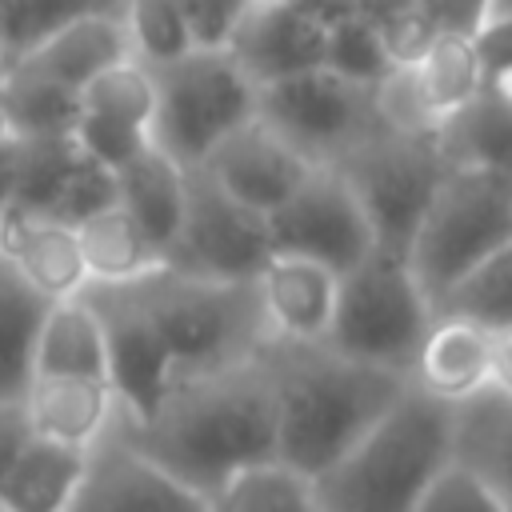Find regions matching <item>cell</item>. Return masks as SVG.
<instances>
[{"label": "cell", "instance_id": "6da1fadb", "mask_svg": "<svg viewBox=\"0 0 512 512\" xmlns=\"http://www.w3.org/2000/svg\"><path fill=\"white\" fill-rule=\"evenodd\" d=\"M124 432L180 476L212 512L220 480L252 460L276 452V392L264 348L196 368H172L148 416H120Z\"/></svg>", "mask_w": 512, "mask_h": 512}, {"label": "cell", "instance_id": "7a4b0ae2", "mask_svg": "<svg viewBox=\"0 0 512 512\" xmlns=\"http://www.w3.org/2000/svg\"><path fill=\"white\" fill-rule=\"evenodd\" d=\"M276 392V452L320 476L408 384L404 372L344 356L328 340L264 344Z\"/></svg>", "mask_w": 512, "mask_h": 512}, {"label": "cell", "instance_id": "3957f363", "mask_svg": "<svg viewBox=\"0 0 512 512\" xmlns=\"http://www.w3.org/2000/svg\"><path fill=\"white\" fill-rule=\"evenodd\" d=\"M452 456V404L412 376L360 440L316 476V512H412Z\"/></svg>", "mask_w": 512, "mask_h": 512}, {"label": "cell", "instance_id": "277c9868", "mask_svg": "<svg viewBox=\"0 0 512 512\" xmlns=\"http://www.w3.org/2000/svg\"><path fill=\"white\" fill-rule=\"evenodd\" d=\"M128 288L156 320L176 368L236 360L272 340L252 280L200 276L164 260Z\"/></svg>", "mask_w": 512, "mask_h": 512}, {"label": "cell", "instance_id": "5b68a950", "mask_svg": "<svg viewBox=\"0 0 512 512\" xmlns=\"http://www.w3.org/2000/svg\"><path fill=\"white\" fill-rule=\"evenodd\" d=\"M508 236H512V176L444 164L412 228L404 260L436 308V300Z\"/></svg>", "mask_w": 512, "mask_h": 512}, {"label": "cell", "instance_id": "8992f818", "mask_svg": "<svg viewBox=\"0 0 512 512\" xmlns=\"http://www.w3.org/2000/svg\"><path fill=\"white\" fill-rule=\"evenodd\" d=\"M148 68L156 80L152 140L184 168H196L216 140L256 116L260 84L228 44H196Z\"/></svg>", "mask_w": 512, "mask_h": 512}, {"label": "cell", "instance_id": "52a82bcc", "mask_svg": "<svg viewBox=\"0 0 512 512\" xmlns=\"http://www.w3.org/2000/svg\"><path fill=\"white\" fill-rule=\"evenodd\" d=\"M428 324L432 300L416 284L408 260L400 252L372 248L364 260L340 272L336 312L324 340L344 356L408 376Z\"/></svg>", "mask_w": 512, "mask_h": 512}, {"label": "cell", "instance_id": "ba28073f", "mask_svg": "<svg viewBox=\"0 0 512 512\" xmlns=\"http://www.w3.org/2000/svg\"><path fill=\"white\" fill-rule=\"evenodd\" d=\"M332 168H340V176L360 196L376 232V248L404 256L412 228L444 172V156L436 140L420 132L388 128L380 120L348 152H340Z\"/></svg>", "mask_w": 512, "mask_h": 512}, {"label": "cell", "instance_id": "9c48e42d", "mask_svg": "<svg viewBox=\"0 0 512 512\" xmlns=\"http://www.w3.org/2000/svg\"><path fill=\"white\" fill-rule=\"evenodd\" d=\"M256 112L316 164H332L380 124L372 84L348 80L324 64L264 80L256 92Z\"/></svg>", "mask_w": 512, "mask_h": 512}, {"label": "cell", "instance_id": "30bf717a", "mask_svg": "<svg viewBox=\"0 0 512 512\" xmlns=\"http://www.w3.org/2000/svg\"><path fill=\"white\" fill-rule=\"evenodd\" d=\"M268 252V216L224 192L204 168H188L184 216L168 244V264L200 276L252 280Z\"/></svg>", "mask_w": 512, "mask_h": 512}, {"label": "cell", "instance_id": "8fae6325", "mask_svg": "<svg viewBox=\"0 0 512 512\" xmlns=\"http://www.w3.org/2000/svg\"><path fill=\"white\" fill-rule=\"evenodd\" d=\"M268 240L280 252H300L344 272L376 248L372 220L352 184L332 164H316L296 192L268 212Z\"/></svg>", "mask_w": 512, "mask_h": 512}, {"label": "cell", "instance_id": "7c38bea8", "mask_svg": "<svg viewBox=\"0 0 512 512\" xmlns=\"http://www.w3.org/2000/svg\"><path fill=\"white\" fill-rule=\"evenodd\" d=\"M128 508H160V512H208L204 500L172 476L152 452H144L120 424L88 444L84 480L72 512H128Z\"/></svg>", "mask_w": 512, "mask_h": 512}, {"label": "cell", "instance_id": "4fadbf2b", "mask_svg": "<svg viewBox=\"0 0 512 512\" xmlns=\"http://www.w3.org/2000/svg\"><path fill=\"white\" fill-rule=\"evenodd\" d=\"M104 320V344H108V380L120 400V416L140 420L160 400L168 376H172V352L148 316V308L136 300L128 284H88L84 288Z\"/></svg>", "mask_w": 512, "mask_h": 512}, {"label": "cell", "instance_id": "5bb4252c", "mask_svg": "<svg viewBox=\"0 0 512 512\" xmlns=\"http://www.w3.org/2000/svg\"><path fill=\"white\" fill-rule=\"evenodd\" d=\"M196 168H204L224 192L268 216L296 192V184L316 168V160H308L284 132H276L256 112L236 124L224 140H216V148Z\"/></svg>", "mask_w": 512, "mask_h": 512}, {"label": "cell", "instance_id": "9a60e30c", "mask_svg": "<svg viewBox=\"0 0 512 512\" xmlns=\"http://www.w3.org/2000/svg\"><path fill=\"white\" fill-rule=\"evenodd\" d=\"M272 340H324L336 312L340 272L324 260L272 248L252 276Z\"/></svg>", "mask_w": 512, "mask_h": 512}, {"label": "cell", "instance_id": "2e32d148", "mask_svg": "<svg viewBox=\"0 0 512 512\" xmlns=\"http://www.w3.org/2000/svg\"><path fill=\"white\" fill-rule=\"evenodd\" d=\"M124 56H132V40H128L124 12L116 4V8H88V12L60 20L40 40H32L24 52H16L8 64L80 92L100 68Z\"/></svg>", "mask_w": 512, "mask_h": 512}, {"label": "cell", "instance_id": "e0dca14e", "mask_svg": "<svg viewBox=\"0 0 512 512\" xmlns=\"http://www.w3.org/2000/svg\"><path fill=\"white\" fill-rule=\"evenodd\" d=\"M0 256L44 296L64 300L88 288V264L76 224L48 212H8L0 228Z\"/></svg>", "mask_w": 512, "mask_h": 512}, {"label": "cell", "instance_id": "ac0fdd59", "mask_svg": "<svg viewBox=\"0 0 512 512\" xmlns=\"http://www.w3.org/2000/svg\"><path fill=\"white\" fill-rule=\"evenodd\" d=\"M24 416L36 436L88 448L96 444L120 416V400L108 380L100 376H60V372H32L20 392Z\"/></svg>", "mask_w": 512, "mask_h": 512}, {"label": "cell", "instance_id": "d6986e66", "mask_svg": "<svg viewBox=\"0 0 512 512\" xmlns=\"http://www.w3.org/2000/svg\"><path fill=\"white\" fill-rule=\"evenodd\" d=\"M488 364H492V332L464 320V316H444L432 312V324L416 348L412 360V380L432 392L436 400L460 404L488 388Z\"/></svg>", "mask_w": 512, "mask_h": 512}, {"label": "cell", "instance_id": "ffe728a7", "mask_svg": "<svg viewBox=\"0 0 512 512\" xmlns=\"http://www.w3.org/2000/svg\"><path fill=\"white\" fill-rule=\"evenodd\" d=\"M432 140L444 164L512 176V88L484 84L468 104L436 124Z\"/></svg>", "mask_w": 512, "mask_h": 512}, {"label": "cell", "instance_id": "44dd1931", "mask_svg": "<svg viewBox=\"0 0 512 512\" xmlns=\"http://www.w3.org/2000/svg\"><path fill=\"white\" fill-rule=\"evenodd\" d=\"M184 192L188 168L168 156L156 140L116 168V204L128 208V216L164 248V256L184 216Z\"/></svg>", "mask_w": 512, "mask_h": 512}, {"label": "cell", "instance_id": "7402d4cb", "mask_svg": "<svg viewBox=\"0 0 512 512\" xmlns=\"http://www.w3.org/2000/svg\"><path fill=\"white\" fill-rule=\"evenodd\" d=\"M32 372H60V376H100L108 380V344H104V320L88 292L48 300L36 348H32ZM112 384V380H108Z\"/></svg>", "mask_w": 512, "mask_h": 512}, {"label": "cell", "instance_id": "603a6c76", "mask_svg": "<svg viewBox=\"0 0 512 512\" xmlns=\"http://www.w3.org/2000/svg\"><path fill=\"white\" fill-rule=\"evenodd\" d=\"M452 456L472 464L488 488L512 512V396L500 388H480L476 396L452 404Z\"/></svg>", "mask_w": 512, "mask_h": 512}, {"label": "cell", "instance_id": "cb8c5ba5", "mask_svg": "<svg viewBox=\"0 0 512 512\" xmlns=\"http://www.w3.org/2000/svg\"><path fill=\"white\" fill-rule=\"evenodd\" d=\"M88 448L60 444L48 436H28L12 472L0 484L4 512H72L80 480H84Z\"/></svg>", "mask_w": 512, "mask_h": 512}, {"label": "cell", "instance_id": "d4e9b609", "mask_svg": "<svg viewBox=\"0 0 512 512\" xmlns=\"http://www.w3.org/2000/svg\"><path fill=\"white\" fill-rule=\"evenodd\" d=\"M84 264H88V284H128L148 272H156L168 256L164 248L128 216V208L108 204L76 224Z\"/></svg>", "mask_w": 512, "mask_h": 512}, {"label": "cell", "instance_id": "484cf974", "mask_svg": "<svg viewBox=\"0 0 512 512\" xmlns=\"http://www.w3.org/2000/svg\"><path fill=\"white\" fill-rule=\"evenodd\" d=\"M256 512V508H292V512H316V476L284 460L280 452L252 456L236 464L220 488L212 492V512Z\"/></svg>", "mask_w": 512, "mask_h": 512}, {"label": "cell", "instance_id": "4316f807", "mask_svg": "<svg viewBox=\"0 0 512 512\" xmlns=\"http://www.w3.org/2000/svg\"><path fill=\"white\" fill-rule=\"evenodd\" d=\"M404 68H408V76L416 84V96H420L424 112L436 124L444 116H452L460 104H468L484 88V68H480L476 44L464 32H440L424 48V56L404 64Z\"/></svg>", "mask_w": 512, "mask_h": 512}, {"label": "cell", "instance_id": "83f0119b", "mask_svg": "<svg viewBox=\"0 0 512 512\" xmlns=\"http://www.w3.org/2000/svg\"><path fill=\"white\" fill-rule=\"evenodd\" d=\"M48 300L0 256V400H16L32 380L36 328Z\"/></svg>", "mask_w": 512, "mask_h": 512}, {"label": "cell", "instance_id": "f1b7e54d", "mask_svg": "<svg viewBox=\"0 0 512 512\" xmlns=\"http://www.w3.org/2000/svg\"><path fill=\"white\" fill-rule=\"evenodd\" d=\"M0 108L20 136H68L80 116V92L8 64L0 72Z\"/></svg>", "mask_w": 512, "mask_h": 512}, {"label": "cell", "instance_id": "f546056e", "mask_svg": "<svg viewBox=\"0 0 512 512\" xmlns=\"http://www.w3.org/2000/svg\"><path fill=\"white\" fill-rule=\"evenodd\" d=\"M432 312L444 316H464L480 328H504L512 324V236L492 248L476 268H468L440 300Z\"/></svg>", "mask_w": 512, "mask_h": 512}, {"label": "cell", "instance_id": "4dcf8cb0", "mask_svg": "<svg viewBox=\"0 0 512 512\" xmlns=\"http://www.w3.org/2000/svg\"><path fill=\"white\" fill-rule=\"evenodd\" d=\"M80 112L152 132V116H156V80H152V68L144 60H136V56H124V60L100 68L80 88Z\"/></svg>", "mask_w": 512, "mask_h": 512}, {"label": "cell", "instance_id": "1f68e13d", "mask_svg": "<svg viewBox=\"0 0 512 512\" xmlns=\"http://www.w3.org/2000/svg\"><path fill=\"white\" fill-rule=\"evenodd\" d=\"M76 156H80V148H76L72 132L68 136H20L16 196H12L8 212H52L60 192H64V180H68Z\"/></svg>", "mask_w": 512, "mask_h": 512}, {"label": "cell", "instance_id": "d6a6232c", "mask_svg": "<svg viewBox=\"0 0 512 512\" xmlns=\"http://www.w3.org/2000/svg\"><path fill=\"white\" fill-rule=\"evenodd\" d=\"M324 68H332L348 80H360V84H376L392 68L384 40H380V28L368 12L340 8L332 16L328 40H324Z\"/></svg>", "mask_w": 512, "mask_h": 512}, {"label": "cell", "instance_id": "836d02e7", "mask_svg": "<svg viewBox=\"0 0 512 512\" xmlns=\"http://www.w3.org/2000/svg\"><path fill=\"white\" fill-rule=\"evenodd\" d=\"M120 12L128 24L132 56L144 64H164V60L196 48L184 12L172 0H124Z\"/></svg>", "mask_w": 512, "mask_h": 512}, {"label": "cell", "instance_id": "e575fe53", "mask_svg": "<svg viewBox=\"0 0 512 512\" xmlns=\"http://www.w3.org/2000/svg\"><path fill=\"white\" fill-rule=\"evenodd\" d=\"M412 512H504V504L472 464L448 456L424 484Z\"/></svg>", "mask_w": 512, "mask_h": 512}, {"label": "cell", "instance_id": "d590c367", "mask_svg": "<svg viewBox=\"0 0 512 512\" xmlns=\"http://www.w3.org/2000/svg\"><path fill=\"white\" fill-rule=\"evenodd\" d=\"M124 0H0V36L8 60L24 52L32 40H40L60 20L88 12V8H116Z\"/></svg>", "mask_w": 512, "mask_h": 512}, {"label": "cell", "instance_id": "8d00e7d4", "mask_svg": "<svg viewBox=\"0 0 512 512\" xmlns=\"http://www.w3.org/2000/svg\"><path fill=\"white\" fill-rule=\"evenodd\" d=\"M108 204H116V172L108 164H100V160H92V156L80 152L76 164H72V172H68V180H64V192H60V200H56V208L48 216H60L68 224H80L84 216H92V212H100Z\"/></svg>", "mask_w": 512, "mask_h": 512}, {"label": "cell", "instance_id": "74e56055", "mask_svg": "<svg viewBox=\"0 0 512 512\" xmlns=\"http://www.w3.org/2000/svg\"><path fill=\"white\" fill-rule=\"evenodd\" d=\"M376 28H380V40H384V52L392 60V68H404L412 60L424 56V48L440 36V28L428 20V12L416 4V0H392L384 12L372 16Z\"/></svg>", "mask_w": 512, "mask_h": 512}, {"label": "cell", "instance_id": "f35d334b", "mask_svg": "<svg viewBox=\"0 0 512 512\" xmlns=\"http://www.w3.org/2000/svg\"><path fill=\"white\" fill-rule=\"evenodd\" d=\"M72 140L80 144L84 156H92V160H100V164H108V168L116 172V168L128 164L140 148L152 144V132L116 124V120H100V116H84V112H80L76 124H72Z\"/></svg>", "mask_w": 512, "mask_h": 512}, {"label": "cell", "instance_id": "ab89813d", "mask_svg": "<svg viewBox=\"0 0 512 512\" xmlns=\"http://www.w3.org/2000/svg\"><path fill=\"white\" fill-rule=\"evenodd\" d=\"M172 4L184 12L196 44H228L256 0H172Z\"/></svg>", "mask_w": 512, "mask_h": 512}, {"label": "cell", "instance_id": "60d3db41", "mask_svg": "<svg viewBox=\"0 0 512 512\" xmlns=\"http://www.w3.org/2000/svg\"><path fill=\"white\" fill-rule=\"evenodd\" d=\"M472 44L484 68V84H500L512 76V16H488L472 32Z\"/></svg>", "mask_w": 512, "mask_h": 512}, {"label": "cell", "instance_id": "b9f144b4", "mask_svg": "<svg viewBox=\"0 0 512 512\" xmlns=\"http://www.w3.org/2000/svg\"><path fill=\"white\" fill-rule=\"evenodd\" d=\"M428 20L440 28V32H464L472 36L484 20H488V0H416Z\"/></svg>", "mask_w": 512, "mask_h": 512}, {"label": "cell", "instance_id": "7bdbcfd3", "mask_svg": "<svg viewBox=\"0 0 512 512\" xmlns=\"http://www.w3.org/2000/svg\"><path fill=\"white\" fill-rule=\"evenodd\" d=\"M28 436H32V424H28V416H24L20 396H16V400H0V484H4V476L12 472L16 456L24 452Z\"/></svg>", "mask_w": 512, "mask_h": 512}, {"label": "cell", "instance_id": "ee69618b", "mask_svg": "<svg viewBox=\"0 0 512 512\" xmlns=\"http://www.w3.org/2000/svg\"><path fill=\"white\" fill-rule=\"evenodd\" d=\"M488 388H500L512 396V324L492 328V364H488Z\"/></svg>", "mask_w": 512, "mask_h": 512}, {"label": "cell", "instance_id": "f6af8a7d", "mask_svg": "<svg viewBox=\"0 0 512 512\" xmlns=\"http://www.w3.org/2000/svg\"><path fill=\"white\" fill-rule=\"evenodd\" d=\"M16 168H20V136L8 132L0 140V216L12 208V196H16Z\"/></svg>", "mask_w": 512, "mask_h": 512}, {"label": "cell", "instance_id": "bcb514c9", "mask_svg": "<svg viewBox=\"0 0 512 512\" xmlns=\"http://www.w3.org/2000/svg\"><path fill=\"white\" fill-rule=\"evenodd\" d=\"M488 16H512V0H488Z\"/></svg>", "mask_w": 512, "mask_h": 512}, {"label": "cell", "instance_id": "7dc6e473", "mask_svg": "<svg viewBox=\"0 0 512 512\" xmlns=\"http://www.w3.org/2000/svg\"><path fill=\"white\" fill-rule=\"evenodd\" d=\"M12 132V124H8V116H4V108H0V140Z\"/></svg>", "mask_w": 512, "mask_h": 512}, {"label": "cell", "instance_id": "c3c4849f", "mask_svg": "<svg viewBox=\"0 0 512 512\" xmlns=\"http://www.w3.org/2000/svg\"><path fill=\"white\" fill-rule=\"evenodd\" d=\"M4 64H8V52H4V36H0V72H4Z\"/></svg>", "mask_w": 512, "mask_h": 512}, {"label": "cell", "instance_id": "681fc988", "mask_svg": "<svg viewBox=\"0 0 512 512\" xmlns=\"http://www.w3.org/2000/svg\"><path fill=\"white\" fill-rule=\"evenodd\" d=\"M500 84H504V88H512V76H508V80H500Z\"/></svg>", "mask_w": 512, "mask_h": 512}, {"label": "cell", "instance_id": "f907efd6", "mask_svg": "<svg viewBox=\"0 0 512 512\" xmlns=\"http://www.w3.org/2000/svg\"><path fill=\"white\" fill-rule=\"evenodd\" d=\"M0 228H4V216H0Z\"/></svg>", "mask_w": 512, "mask_h": 512}]
</instances>
